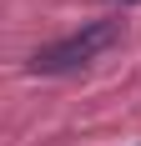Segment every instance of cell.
<instances>
[{
  "instance_id": "obj_2",
  "label": "cell",
  "mask_w": 141,
  "mask_h": 146,
  "mask_svg": "<svg viewBox=\"0 0 141 146\" xmlns=\"http://www.w3.org/2000/svg\"><path fill=\"white\" fill-rule=\"evenodd\" d=\"M126 5H141V0H126Z\"/></svg>"
},
{
  "instance_id": "obj_1",
  "label": "cell",
  "mask_w": 141,
  "mask_h": 146,
  "mask_svg": "<svg viewBox=\"0 0 141 146\" xmlns=\"http://www.w3.org/2000/svg\"><path fill=\"white\" fill-rule=\"evenodd\" d=\"M116 40H121V25L116 20H91V25H81V30H70V35H61V40L41 45L30 56V71L35 76H70V71H81V66H91V60H101Z\"/></svg>"
}]
</instances>
